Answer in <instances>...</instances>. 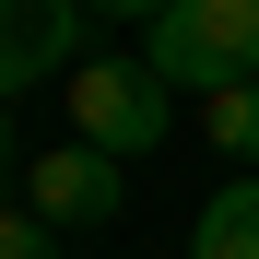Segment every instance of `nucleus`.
<instances>
[{
	"label": "nucleus",
	"instance_id": "nucleus-1",
	"mask_svg": "<svg viewBox=\"0 0 259 259\" xmlns=\"http://www.w3.org/2000/svg\"><path fill=\"white\" fill-rule=\"evenodd\" d=\"M142 59L165 95H200V106L236 95V82H259V0H177Z\"/></svg>",
	"mask_w": 259,
	"mask_h": 259
},
{
	"label": "nucleus",
	"instance_id": "nucleus-2",
	"mask_svg": "<svg viewBox=\"0 0 259 259\" xmlns=\"http://www.w3.org/2000/svg\"><path fill=\"white\" fill-rule=\"evenodd\" d=\"M165 118H177V95L153 82V59H82V71H71V130H82L95 153H118V165L153 153Z\"/></svg>",
	"mask_w": 259,
	"mask_h": 259
},
{
	"label": "nucleus",
	"instance_id": "nucleus-3",
	"mask_svg": "<svg viewBox=\"0 0 259 259\" xmlns=\"http://www.w3.org/2000/svg\"><path fill=\"white\" fill-rule=\"evenodd\" d=\"M82 24L95 0H0V106L48 71H82Z\"/></svg>",
	"mask_w": 259,
	"mask_h": 259
},
{
	"label": "nucleus",
	"instance_id": "nucleus-4",
	"mask_svg": "<svg viewBox=\"0 0 259 259\" xmlns=\"http://www.w3.org/2000/svg\"><path fill=\"white\" fill-rule=\"evenodd\" d=\"M24 212H48V224H118V153H95V142H59V153H35Z\"/></svg>",
	"mask_w": 259,
	"mask_h": 259
},
{
	"label": "nucleus",
	"instance_id": "nucleus-5",
	"mask_svg": "<svg viewBox=\"0 0 259 259\" xmlns=\"http://www.w3.org/2000/svg\"><path fill=\"white\" fill-rule=\"evenodd\" d=\"M189 259H259V177H236L224 200H200V236Z\"/></svg>",
	"mask_w": 259,
	"mask_h": 259
},
{
	"label": "nucleus",
	"instance_id": "nucleus-6",
	"mask_svg": "<svg viewBox=\"0 0 259 259\" xmlns=\"http://www.w3.org/2000/svg\"><path fill=\"white\" fill-rule=\"evenodd\" d=\"M200 130H212V142H224L236 165H259V82H236V95H212V106H200Z\"/></svg>",
	"mask_w": 259,
	"mask_h": 259
},
{
	"label": "nucleus",
	"instance_id": "nucleus-7",
	"mask_svg": "<svg viewBox=\"0 0 259 259\" xmlns=\"http://www.w3.org/2000/svg\"><path fill=\"white\" fill-rule=\"evenodd\" d=\"M0 259H59V224H48V212H12V200H0Z\"/></svg>",
	"mask_w": 259,
	"mask_h": 259
},
{
	"label": "nucleus",
	"instance_id": "nucleus-8",
	"mask_svg": "<svg viewBox=\"0 0 259 259\" xmlns=\"http://www.w3.org/2000/svg\"><path fill=\"white\" fill-rule=\"evenodd\" d=\"M95 12H106V24H165L177 0H95Z\"/></svg>",
	"mask_w": 259,
	"mask_h": 259
},
{
	"label": "nucleus",
	"instance_id": "nucleus-9",
	"mask_svg": "<svg viewBox=\"0 0 259 259\" xmlns=\"http://www.w3.org/2000/svg\"><path fill=\"white\" fill-rule=\"evenodd\" d=\"M0 177H12V106H0Z\"/></svg>",
	"mask_w": 259,
	"mask_h": 259
}]
</instances>
